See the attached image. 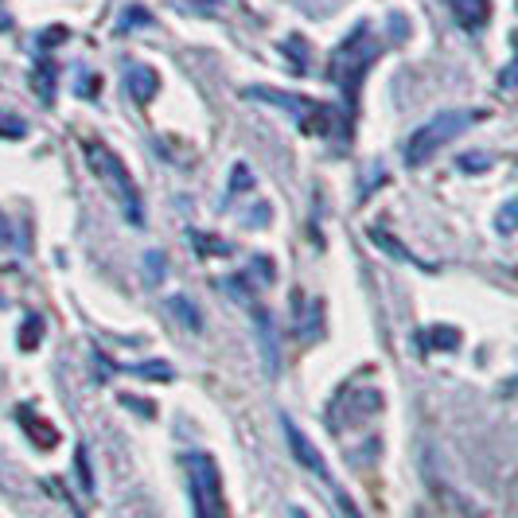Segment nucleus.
Listing matches in <instances>:
<instances>
[{
    "instance_id": "obj_14",
    "label": "nucleus",
    "mask_w": 518,
    "mask_h": 518,
    "mask_svg": "<svg viewBox=\"0 0 518 518\" xmlns=\"http://www.w3.org/2000/svg\"><path fill=\"white\" fill-rule=\"evenodd\" d=\"M125 370V374H137V378H152V382H172V367L164 359H152V363H137V367H113Z\"/></svg>"
},
{
    "instance_id": "obj_24",
    "label": "nucleus",
    "mask_w": 518,
    "mask_h": 518,
    "mask_svg": "<svg viewBox=\"0 0 518 518\" xmlns=\"http://www.w3.org/2000/svg\"><path fill=\"white\" fill-rule=\"evenodd\" d=\"M148 269H152V277H148V281L156 285V281H160V254H148Z\"/></svg>"
},
{
    "instance_id": "obj_9",
    "label": "nucleus",
    "mask_w": 518,
    "mask_h": 518,
    "mask_svg": "<svg viewBox=\"0 0 518 518\" xmlns=\"http://www.w3.org/2000/svg\"><path fill=\"white\" fill-rule=\"evenodd\" d=\"M125 90H129L133 102L145 106V102L156 98V90H160V74L152 71V67H145V63H141V67H129V74H125Z\"/></svg>"
},
{
    "instance_id": "obj_11",
    "label": "nucleus",
    "mask_w": 518,
    "mask_h": 518,
    "mask_svg": "<svg viewBox=\"0 0 518 518\" xmlns=\"http://www.w3.org/2000/svg\"><path fill=\"white\" fill-rule=\"evenodd\" d=\"M191 242H195V254L199 258H230L234 246L219 238V234H203V230H191Z\"/></svg>"
},
{
    "instance_id": "obj_17",
    "label": "nucleus",
    "mask_w": 518,
    "mask_h": 518,
    "mask_svg": "<svg viewBox=\"0 0 518 518\" xmlns=\"http://www.w3.org/2000/svg\"><path fill=\"white\" fill-rule=\"evenodd\" d=\"M172 312L184 320L187 328H199V324H203V320H199V312H195V304H191L187 296H172Z\"/></svg>"
},
{
    "instance_id": "obj_20",
    "label": "nucleus",
    "mask_w": 518,
    "mask_h": 518,
    "mask_svg": "<svg viewBox=\"0 0 518 518\" xmlns=\"http://www.w3.org/2000/svg\"><path fill=\"white\" fill-rule=\"evenodd\" d=\"M254 187V180H250V168L246 164H238L234 172H230V191H250Z\"/></svg>"
},
{
    "instance_id": "obj_2",
    "label": "nucleus",
    "mask_w": 518,
    "mask_h": 518,
    "mask_svg": "<svg viewBox=\"0 0 518 518\" xmlns=\"http://www.w3.org/2000/svg\"><path fill=\"white\" fill-rule=\"evenodd\" d=\"M86 164H90V172L102 180V184L113 191V199L121 203V211H125V219L133 222V226H145V203H141V191L133 184V176H129V168H125V160L110 152L106 145H98V141H86Z\"/></svg>"
},
{
    "instance_id": "obj_21",
    "label": "nucleus",
    "mask_w": 518,
    "mask_h": 518,
    "mask_svg": "<svg viewBox=\"0 0 518 518\" xmlns=\"http://www.w3.org/2000/svg\"><path fill=\"white\" fill-rule=\"evenodd\" d=\"M515 211H518L515 199H511V203H503V211H499V222H495V226H499V234H511V230H515Z\"/></svg>"
},
{
    "instance_id": "obj_25",
    "label": "nucleus",
    "mask_w": 518,
    "mask_h": 518,
    "mask_svg": "<svg viewBox=\"0 0 518 518\" xmlns=\"http://www.w3.org/2000/svg\"><path fill=\"white\" fill-rule=\"evenodd\" d=\"M12 242V226H8V219L0 215V246H8Z\"/></svg>"
},
{
    "instance_id": "obj_27",
    "label": "nucleus",
    "mask_w": 518,
    "mask_h": 518,
    "mask_svg": "<svg viewBox=\"0 0 518 518\" xmlns=\"http://www.w3.org/2000/svg\"><path fill=\"white\" fill-rule=\"evenodd\" d=\"M191 4H195V8H219L222 0H191Z\"/></svg>"
},
{
    "instance_id": "obj_15",
    "label": "nucleus",
    "mask_w": 518,
    "mask_h": 518,
    "mask_svg": "<svg viewBox=\"0 0 518 518\" xmlns=\"http://www.w3.org/2000/svg\"><path fill=\"white\" fill-rule=\"evenodd\" d=\"M74 464H78V483H82V491L94 495V476H90V452H86V444H78Z\"/></svg>"
},
{
    "instance_id": "obj_4",
    "label": "nucleus",
    "mask_w": 518,
    "mask_h": 518,
    "mask_svg": "<svg viewBox=\"0 0 518 518\" xmlns=\"http://www.w3.org/2000/svg\"><path fill=\"white\" fill-rule=\"evenodd\" d=\"M187 487H191V507L195 518H226V495H222V476L219 464L203 452L184 456Z\"/></svg>"
},
{
    "instance_id": "obj_18",
    "label": "nucleus",
    "mask_w": 518,
    "mask_h": 518,
    "mask_svg": "<svg viewBox=\"0 0 518 518\" xmlns=\"http://www.w3.org/2000/svg\"><path fill=\"white\" fill-rule=\"evenodd\" d=\"M285 51L293 55V71H308V43L300 36L285 39Z\"/></svg>"
},
{
    "instance_id": "obj_8",
    "label": "nucleus",
    "mask_w": 518,
    "mask_h": 518,
    "mask_svg": "<svg viewBox=\"0 0 518 518\" xmlns=\"http://www.w3.org/2000/svg\"><path fill=\"white\" fill-rule=\"evenodd\" d=\"M444 4L452 8V16L460 20L464 32H480L491 20V0H444Z\"/></svg>"
},
{
    "instance_id": "obj_6",
    "label": "nucleus",
    "mask_w": 518,
    "mask_h": 518,
    "mask_svg": "<svg viewBox=\"0 0 518 518\" xmlns=\"http://www.w3.org/2000/svg\"><path fill=\"white\" fill-rule=\"evenodd\" d=\"M281 429H285V441H289V448H293V456L300 460V468L304 472H312L316 480H324L328 487H332V472H328V464H324V456H320V448L312 444V437L296 425L293 417H281Z\"/></svg>"
},
{
    "instance_id": "obj_16",
    "label": "nucleus",
    "mask_w": 518,
    "mask_h": 518,
    "mask_svg": "<svg viewBox=\"0 0 518 518\" xmlns=\"http://www.w3.org/2000/svg\"><path fill=\"white\" fill-rule=\"evenodd\" d=\"M152 28V12H145V8H129L125 16H121V24H117V32H137V28Z\"/></svg>"
},
{
    "instance_id": "obj_19",
    "label": "nucleus",
    "mask_w": 518,
    "mask_h": 518,
    "mask_svg": "<svg viewBox=\"0 0 518 518\" xmlns=\"http://www.w3.org/2000/svg\"><path fill=\"white\" fill-rule=\"evenodd\" d=\"M39 332H43V320L32 316V320H28V328H24V335H20V347H24V351H36Z\"/></svg>"
},
{
    "instance_id": "obj_7",
    "label": "nucleus",
    "mask_w": 518,
    "mask_h": 518,
    "mask_svg": "<svg viewBox=\"0 0 518 518\" xmlns=\"http://www.w3.org/2000/svg\"><path fill=\"white\" fill-rule=\"evenodd\" d=\"M246 304H250L254 328H258L261 363H265V374H269V378H277V370H281V347H277V328H273V316L261 308L258 300H250V296H246Z\"/></svg>"
},
{
    "instance_id": "obj_1",
    "label": "nucleus",
    "mask_w": 518,
    "mask_h": 518,
    "mask_svg": "<svg viewBox=\"0 0 518 518\" xmlns=\"http://www.w3.org/2000/svg\"><path fill=\"white\" fill-rule=\"evenodd\" d=\"M378 59V39H374V28L367 20L355 24L347 39L332 51V63H328V74H332L335 90L343 94V106H347V125L359 110V90H363V78H367L370 63Z\"/></svg>"
},
{
    "instance_id": "obj_26",
    "label": "nucleus",
    "mask_w": 518,
    "mask_h": 518,
    "mask_svg": "<svg viewBox=\"0 0 518 518\" xmlns=\"http://www.w3.org/2000/svg\"><path fill=\"white\" fill-rule=\"evenodd\" d=\"M12 28V16H8V8H4V0H0V32H8Z\"/></svg>"
},
{
    "instance_id": "obj_10",
    "label": "nucleus",
    "mask_w": 518,
    "mask_h": 518,
    "mask_svg": "<svg viewBox=\"0 0 518 518\" xmlns=\"http://www.w3.org/2000/svg\"><path fill=\"white\" fill-rule=\"evenodd\" d=\"M16 421L28 429V437H32L36 448H55V444H59V429H55L51 421H43L36 409H28V406L16 409Z\"/></svg>"
},
{
    "instance_id": "obj_12",
    "label": "nucleus",
    "mask_w": 518,
    "mask_h": 518,
    "mask_svg": "<svg viewBox=\"0 0 518 518\" xmlns=\"http://www.w3.org/2000/svg\"><path fill=\"white\" fill-rule=\"evenodd\" d=\"M36 98L47 106V102H55V63L51 59H39V67H36Z\"/></svg>"
},
{
    "instance_id": "obj_13",
    "label": "nucleus",
    "mask_w": 518,
    "mask_h": 518,
    "mask_svg": "<svg viewBox=\"0 0 518 518\" xmlns=\"http://www.w3.org/2000/svg\"><path fill=\"white\" fill-rule=\"evenodd\" d=\"M421 343L425 347H437V351H456L460 347V332L456 328H429V332H421Z\"/></svg>"
},
{
    "instance_id": "obj_22",
    "label": "nucleus",
    "mask_w": 518,
    "mask_h": 518,
    "mask_svg": "<svg viewBox=\"0 0 518 518\" xmlns=\"http://www.w3.org/2000/svg\"><path fill=\"white\" fill-rule=\"evenodd\" d=\"M273 219V211H269V203H258V207H254V211H250V219H246V226H254V230H258V226H265V222Z\"/></svg>"
},
{
    "instance_id": "obj_23",
    "label": "nucleus",
    "mask_w": 518,
    "mask_h": 518,
    "mask_svg": "<svg viewBox=\"0 0 518 518\" xmlns=\"http://www.w3.org/2000/svg\"><path fill=\"white\" fill-rule=\"evenodd\" d=\"M121 402H125L129 409H137V413H145V417H156V409H152V406H141V398H129V394H125Z\"/></svg>"
},
{
    "instance_id": "obj_5",
    "label": "nucleus",
    "mask_w": 518,
    "mask_h": 518,
    "mask_svg": "<svg viewBox=\"0 0 518 518\" xmlns=\"http://www.w3.org/2000/svg\"><path fill=\"white\" fill-rule=\"evenodd\" d=\"M246 98L269 102V106H277V110L293 113L296 125H300L304 133H320V137H324V133L335 129V110L324 106V102H316V98H300V94H285V90H265V86H250Z\"/></svg>"
},
{
    "instance_id": "obj_3",
    "label": "nucleus",
    "mask_w": 518,
    "mask_h": 518,
    "mask_svg": "<svg viewBox=\"0 0 518 518\" xmlns=\"http://www.w3.org/2000/svg\"><path fill=\"white\" fill-rule=\"evenodd\" d=\"M487 113L483 110H444V113H437V117H429L413 137L406 141V164H425L437 148H444L448 141H456L464 129H472L476 121H483Z\"/></svg>"
}]
</instances>
